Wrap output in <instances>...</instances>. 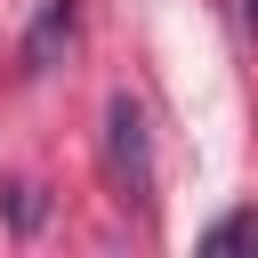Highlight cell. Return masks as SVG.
I'll use <instances>...</instances> for the list:
<instances>
[{"label":"cell","instance_id":"cell-1","mask_svg":"<svg viewBox=\"0 0 258 258\" xmlns=\"http://www.w3.org/2000/svg\"><path fill=\"white\" fill-rule=\"evenodd\" d=\"M105 177H113V194L137 218H153V129H145V105L137 97H113L105 105Z\"/></svg>","mask_w":258,"mask_h":258},{"label":"cell","instance_id":"cell-2","mask_svg":"<svg viewBox=\"0 0 258 258\" xmlns=\"http://www.w3.org/2000/svg\"><path fill=\"white\" fill-rule=\"evenodd\" d=\"M73 40H81V0H40V16L24 32V73H56Z\"/></svg>","mask_w":258,"mask_h":258},{"label":"cell","instance_id":"cell-3","mask_svg":"<svg viewBox=\"0 0 258 258\" xmlns=\"http://www.w3.org/2000/svg\"><path fill=\"white\" fill-rule=\"evenodd\" d=\"M202 250H210V258H226V250H258V210H226V218L202 234Z\"/></svg>","mask_w":258,"mask_h":258},{"label":"cell","instance_id":"cell-4","mask_svg":"<svg viewBox=\"0 0 258 258\" xmlns=\"http://www.w3.org/2000/svg\"><path fill=\"white\" fill-rule=\"evenodd\" d=\"M8 218H16V226H40V218H48L40 185H8Z\"/></svg>","mask_w":258,"mask_h":258},{"label":"cell","instance_id":"cell-5","mask_svg":"<svg viewBox=\"0 0 258 258\" xmlns=\"http://www.w3.org/2000/svg\"><path fill=\"white\" fill-rule=\"evenodd\" d=\"M242 16H250V24H258V0H242Z\"/></svg>","mask_w":258,"mask_h":258}]
</instances>
